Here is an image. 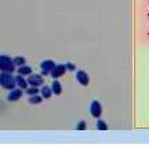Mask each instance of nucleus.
<instances>
[{
  "label": "nucleus",
  "mask_w": 149,
  "mask_h": 148,
  "mask_svg": "<svg viewBox=\"0 0 149 148\" xmlns=\"http://www.w3.org/2000/svg\"><path fill=\"white\" fill-rule=\"evenodd\" d=\"M0 86L7 90H11L17 86L15 77L13 76V73H6V72L0 73Z\"/></svg>",
  "instance_id": "1"
},
{
  "label": "nucleus",
  "mask_w": 149,
  "mask_h": 148,
  "mask_svg": "<svg viewBox=\"0 0 149 148\" xmlns=\"http://www.w3.org/2000/svg\"><path fill=\"white\" fill-rule=\"evenodd\" d=\"M17 70V66L14 65V60L7 55H0V72L14 73Z\"/></svg>",
  "instance_id": "2"
},
{
  "label": "nucleus",
  "mask_w": 149,
  "mask_h": 148,
  "mask_svg": "<svg viewBox=\"0 0 149 148\" xmlns=\"http://www.w3.org/2000/svg\"><path fill=\"white\" fill-rule=\"evenodd\" d=\"M89 111H91V115L93 118H100L101 117V114H103V107H101V104H100L99 100H93L91 103V107H89Z\"/></svg>",
  "instance_id": "3"
},
{
  "label": "nucleus",
  "mask_w": 149,
  "mask_h": 148,
  "mask_svg": "<svg viewBox=\"0 0 149 148\" xmlns=\"http://www.w3.org/2000/svg\"><path fill=\"white\" fill-rule=\"evenodd\" d=\"M55 65L56 63L54 62V60H51V59H47V60H44V62H41V73H42V77H47L49 76L51 72H52V69L55 67Z\"/></svg>",
  "instance_id": "4"
},
{
  "label": "nucleus",
  "mask_w": 149,
  "mask_h": 148,
  "mask_svg": "<svg viewBox=\"0 0 149 148\" xmlns=\"http://www.w3.org/2000/svg\"><path fill=\"white\" fill-rule=\"evenodd\" d=\"M27 84L29 86H41L42 85V82H44V77L40 76V74H30V76H27Z\"/></svg>",
  "instance_id": "5"
},
{
  "label": "nucleus",
  "mask_w": 149,
  "mask_h": 148,
  "mask_svg": "<svg viewBox=\"0 0 149 148\" xmlns=\"http://www.w3.org/2000/svg\"><path fill=\"white\" fill-rule=\"evenodd\" d=\"M66 72H67V69H66L64 65H55V67L52 69V72H51L49 76L52 77L54 80H58L60 77H63Z\"/></svg>",
  "instance_id": "6"
},
{
  "label": "nucleus",
  "mask_w": 149,
  "mask_h": 148,
  "mask_svg": "<svg viewBox=\"0 0 149 148\" xmlns=\"http://www.w3.org/2000/svg\"><path fill=\"white\" fill-rule=\"evenodd\" d=\"M23 95V89H21V88H14V89L10 90L8 96H7V100L8 102H17V100H19V99L22 97Z\"/></svg>",
  "instance_id": "7"
},
{
  "label": "nucleus",
  "mask_w": 149,
  "mask_h": 148,
  "mask_svg": "<svg viewBox=\"0 0 149 148\" xmlns=\"http://www.w3.org/2000/svg\"><path fill=\"white\" fill-rule=\"evenodd\" d=\"M77 81L81 84L82 86H88L89 85V76L85 70H78L77 72Z\"/></svg>",
  "instance_id": "8"
},
{
  "label": "nucleus",
  "mask_w": 149,
  "mask_h": 148,
  "mask_svg": "<svg viewBox=\"0 0 149 148\" xmlns=\"http://www.w3.org/2000/svg\"><path fill=\"white\" fill-rule=\"evenodd\" d=\"M15 82H17V86H18V88H21V89H23V90H25L27 86H29V84H27V80L23 76H21V74H18V76L15 77Z\"/></svg>",
  "instance_id": "9"
},
{
  "label": "nucleus",
  "mask_w": 149,
  "mask_h": 148,
  "mask_svg": "<svg viewBox=\"0 0 149 148\" xmlns=\"http://www.w3.org/2000/svg\"><path fill=\"white\" fill-rule=\"evenodd\" d=\"M51 88H52V92H54V95H56V96H60V95H62V92H63L62 84H60L58 80H55L54 82H52Z\"/></svg>",
  "instance_id": "10"
},
{
  "label": "nucleus",
  "mask_w": 149,
  "mask_h": 148,
  "mask_svg": "<svg viewBox=\"0 0 149 148\" xmlns=\"http://www.w3.org/2000/svg\"><path fill=\"white\" fill-rule=\"evenodd\" d=\"M40 95L42 96V99H51V96L54 95V92H52V88H51V86L44 85L40 89Z\"/></svg>",
  "instance_id": "11"
},
{
  "label": "nucleus",
  "mask_w": 149,
  "mask_h": 148,
  "mask_svg": "<svg viewBox=\"0 0 149 148\" xmlns=\"http://www.w3.org/2000/svg\"><path fill=\"white\" fill-rule=\"evenodd\" d=\"M17 70H18V74H21V76H23V77H27V76H30V74H32V67H30V66H27V65H22V66H19Z\"/></svg>",
  "instance_id": "12"
},
{
  "label": "nucleus",
  "mask_w": 149,
  "mask_h": 148,
  "mask_svg": "<svg viewBox=\"0 0 149 148\" xmlns=\"http://www.w3.org/2000/svg\"><path fill=\"white\" fill-rule=\"evenodd\" d=\"M42 96H41L40 93H37V95H32V96H29V103L30 104H40V103H42Z\"/></svg>",
  "instance_id": "13"
},
{
  "label": "nucleus",
  "mask_w": 149,
  "mask_h": 148,
  "mask_svg": "<svg viewBox=\"0 0 149 148\" xmlns=\"http://www.w3.org/2000/svg\"><path fill=\"white\" fill-rule=\"evenodd\" d=\"M96 129L97 130H108V125L105 123V121H103V119H100V118H97V123H96Z\"/></svg>",
  "instance_id": "14"
},
{
  "label": "nucleus",
  "mask_w": 149,
  "mask_h": 148,
  "mask_svg": "<svg viewBox=\"0 0 149 148\" xmlns=\"http://www.w3.org/2000/svg\"><path fill=\"white\" fill-rule=\"evenodd\" d=\"M25 92H26L29 96H32V95L40 93V89H38V86H27L26 89H25Z\"/></svg>",
  "instance_id": "15"
},
{
  "label": "nucleus",
  "mask_w": 149,
  "mask_h": 148,
  "mask_svg": "<svg viewBox=\"0 0 149 148\" xmlns=\"http://www.w3.org/2000/svg\"><path fill=\"white\" fill-rule=\"evenodd\" d=\"M14 65L17 66V67H19V66H22V65H25L26 63V59L23 58V56H17V58H14Z\"/></svg>",
  "instance_id": "16"
},
{
  "label": "nucleus",
  "mask_w": 149,
  "mask_h": 148,
  "mask_svg": "<svg viewBox=\"0 0 149 148\" xmlns=\"http://www.w3.org/2000/svg\"><path fill=\"white\" fill-rule=\"evenodd\" d=\"M64 66H66V69H67V72H75V65H74V63H71V62H68V63H66V65H64Z\"/></svg>",
  "instance_id": "17"
},
{
  "label": "nucleus",
  "mask_w": 149,
  "mask_h": 148,
  "mask_svg": "<svg viewBox=\"0 0 149 148\" xmlns=\"http://www.w3.org/2000/svg\"><path fill=\"white\" fill-rule=\"evenodd\" d=\"M77 130H86V122L85 121H79V122H78Z\"/></svg>",
  "instance_id": "18"
}]
</instances>
